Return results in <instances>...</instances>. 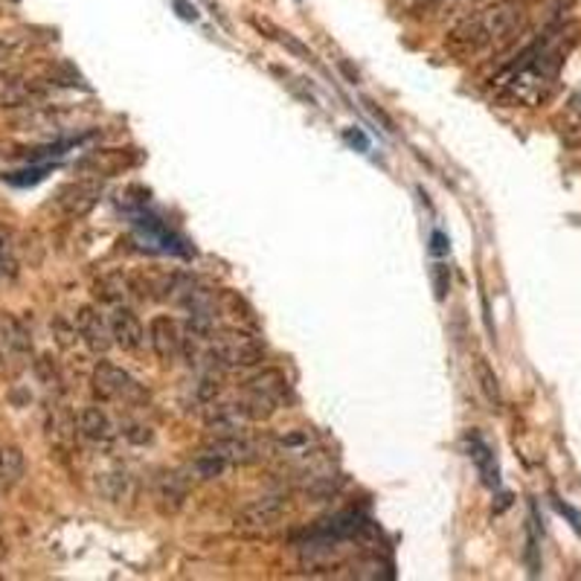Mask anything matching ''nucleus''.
<instances>
[{
  "label": "nucleus",
  "mask_w": 581,
  "mask_h": 581,
  "mask_svg": "<svg viewBox=\"0 0 581 581\" xmlns=\"http://www.w3.org/2000/svg\"><path fill=\"white\" fill-rule=\"evenodd\" d=\"M564 44L558 33L547 35L544 41H535L533 47L524 50L517 62L506 67L497 76V94L512 106H541L556 88L558 67L564 62Z\"/></svg>",
  "instance_id": "f257e3e1"
},
{
  "label": "nucleus",
  "mask_w": 581,
  "mask_h": 581,
  "mask_svg": "<svg viewBox=\"0 0 581 581\" xmlns=\"http://www.w3.org/2000/svg\"><path fill=\"white\" fill-rule=\"evenodd\" d=\"M526 24L524 0H489L485 7L474 9L448 33V44L462 56H474L483 50L501 47L515 39Z\"/></svg>",
  "instance_id": "f03ea898"
},
{
  "label": "nucleus",
  "mask_w": 581,
  "mask_h": 581,
  "mask_svg": "<svg viewBox=\"0 0 581 581\" xmlns=\"http://www.w3.org/2000/svg\"><path fill=\"white\" fill-rule=\"evenodd\" d=\"M210 361L221 370H256L265 361V343L244 326L212 331Z\"/></svg>",
  "instance_id": "7ed1b4c3"
},
{
  "label": "nucleus",
  "mask_w": 581,
  "mask_h": 581,
  "mask_svg": "<svg viewBox=\"0 0 581 581\" xmlns=\"http://www.w3.org/2000/svg\"><path fill=\"white\" fill-rule=\"evenodd\" d=\"M288 398H290L288 375H285L283 370L267 366V370L256 372L253 379H248L239 402H242L244 416H248V419L267 421L285 402H288Z\"/></svg>",
  "instance_id": "20e7f679"
},
{
  "label": "nucleus",
  "mask_w": 581,
  "mask_h": 581,
  "mask_svg": "<svg viewBox=\"0 0 581 581\" xmlns=\"http://www.w3.org/2000/svg\"><path fill=\"white\" fill-rule=\"evenodd\" d=\"M90 387L99 402H117V404H143L145 390L140 387V381L131 375L129 370H122L117 363L99 361L90 375Z\"/></svg>",
  "instance_id": "39448f33"
},
{
  "label": "nucleus",
  "mask_w": 581,
  "mask_h": 581,
  "mask_svg": "<svg viewBox=\"0 0 581 581\" xmlns=\"http://www.w3.org/2000/svg\"><path fill=\"white\" fill-rule=\"evenodd\" d=\"M285 515H288V503L283 497H259L235 512L233 529L244 538H265L283 524Z\"/></svg>",
  "instance_id": "423d86ee"
},
{
  "label": "nucleus",
  "mask_w": 581,
  "mask_h": 581,
  "mask_svg": "<svg viewBox=\"0 0 581 581\" xmlns=\"http://www.w3.org/2000/svg\"><path fill=\"white\" fill-rule=\"evenodd\" d=\"M184 326L172 315H157L149 320V343H152L154 355L161 358L163 363H175L184 355Z\"/></svg>",
  "instance_id": "0eeeda50"
},
{
  "label": "nucleus",
  "mask_w": 581,
  "mask_h": 581,
  "mask_svg": "<svg viewBox=\"0 0 581 581\" xmlns=\"http://www.w3.org/2000/svg\"><path fill=\"white\" fill-rule=\"evenodd\" d=\"M201 451L216 453L218 460H224L227 465H253V462L262 457L259 442H253V439H248V436H242V434L212 436L210 442L204 445Z\"/></svg>",
  "instance_id": "6e6552de"
},
{
  "label": "nucleus",
  "mask_w": 581,
  "mask_h": 581,
  "mask_svg": "<svg viewBox=\"0 0 581 581\" xmlns=\"http://www.w3.org/2000/svg\"><path fill=\"white\" fill-rule=\"evenodd\" d=\"M73 320H76V329H79V340L90 349V352L106 355L108 349L113 347L111 324H108V317L99 315L94 306H81Z\"/></svg>",
  "instance_id": "1a4fd4ad"
},
{
  "label": "nucleus",
  "mask_w": 581,
  "mask_h": 581,
  "mask_svg": "<svg viewBox=\"0 0 581 581\" xmlns=\"http://www.w3.org/2000/svg\"><path fill=\"white\" fill-rule=\"evenodd\" d=\"M76 428H79L81 439L99 445V448H111L120 436V428L113 425V419L108 416L99 404H88L76 413Z\"/></svg>",
  "instance_id": "9d476101"
},
{
  "label": "nucleus",
  "mask_w": 581,
  "mask_h": 581,
  "mask_svg": "<svg viewBox=\"0 0 581 581\" xmlns=\"http://www.w3.org/2000/svg\"><path fill=\"white\" fill-rule=\"evenodd\" d=\"M99 195H102V184L99 180H73V184H67L56 195V204L67 218H81L97 207Z\"/></svg>",
  "instance_id": "9b49d317"
},
{
  "label": "nucleus",
  "mask_w": 581,
  "mask_h": 581,
  "mask_svg": "<svg viewBox=\"0 0 581 581\" xmlns=\"http://www.w3.org/2000/svg\"><path fill=\"white\" fill-rule=\"evenodd\" d=\"M108 324H111L113 335V347L125 349V352H138L145 343V329L140 324V317L134 315L131 306H111V315H108Z\"/></svg>",
  "instance_id": "f8f14e48"
},
{
  "label": "nucleus",
  "mask_w": 581,
  "mask_h": 581,
  "mask_svg": "<svg viewBox=\"0 0 581 581\" xmlns=\"http://www.w3.org/2000/svg\"><path fill=\"white\" fill-rule=\"evenodd\" d=\"M204 425L212 436L224 434H242L244 425H251V419L244 416L242 402H210L207 413H204Z\"/></svg>",
  "instance_id": "ddd939ff"
},
{
  "label": "nucleus",
  "mask_w": 581,
  "mask_h": 581,
  "mask_svg": "<svg viewBox=\"0 0 581 581\" xmlns=\"http://www.w3.org/2000/svg\"><path fill=\"white\" fill-rule=\"evenodd\" d=\"M97 492L111 506H129L138 497V480L125 469H111L97 474Z\"/></svg>",
  "instance_id": "4468645a"
},
{
  "label": "nucleus",
  "mask_w": 581,
  "mask_h": 581,
  "mask_svg": "<svg viewBox=\"0 0 581 581\" xmlns=\"http://www.w3.org/2000/svg\"><path fill=\"white\" fill-rule=\"evenodd\" d=\"M189 497V476L180 471H166V474L154 483V501L163 515H178Z\"/></svg>",
  "instance_id": "2eb2a0df"
},
{
  "label": "nucleus",
  "mask_w": 581,
  "mask_h": 581,
  "mask_svg": "<svg viewBox=\"0 0 581 581\" xmlns=\"http://www.w3.org/2000/svg\"><path fill=\"white\" fill-rule=\"evenodd\" d=\"M94 294H97L99 303L122 306V303H129L131 297H138V276L111 271V274L99 276L97 283H94Z\"/></svg>",
  "instance_id": "dca6fc26"
},
{
  "label": "nucleus",
  "mask_w": 581,
  "mask_h": 581,
  "mask_svg": "<svg viewBox=\"0 0 581 581\" xmlns=\"http://www.w3.org/2000/svg\"><path fill=\"white\" fill-rule=\"evenodd\" d=\"M41 97V88L24 76H0V106L24 108Z\"/></svg>",
  "instance_id": "f3484780"
},
{
  "label": "nucleus",
  "mask_w": 581,
  "mask_h": 581,
  "mask_svg": "<svg viewBox=\"0 0 581 581\" xmlns=\"http://www.w3.org/2000/svg\"><path fill=\"white\" fill-rule=\"evenodd\" d=\"M465 442H469V457L476 465V471H480V476H483V483L489 485V489H497L501 480H497V462H494L492 448L485 445V439L480 434H469L465 436Z\"/></svg>",
  "instance_id": "a211bd4d"
},
{
  "label": "nucleus",
  "mask_w": 581,
  "mask_h": 581,
  "mask_svg": "<svg viewBox=\"0 0 581 581\" xmlns=\"http://www.w3.org/2000/svg\"><path fill=\"white\" fill-rule=\"evenodd\" d=\"M26 474V460L21 448L15 445H3L0 448V489L9 492V489H15Z\"/></svg>",
  "instance_id": "6ab92c4d"
},
{
  "label": "nucleus",
  "mask_w": 581,
  "mask_h": 581,
  "mask_svg": "<svg viewBox=\"0 0 581 581\" xmlns=\"http://www.w3.org/2000/svg\"><path fill=\"white\" fill-rule=\"evenodd\" d=\"M0 343L9 349V355H26L30 352V331L12 315L0 317Z\"/></svg>",
  "instance_id": "aec40b11"
},
{
  "label": "nucleus",
  "mask_w": 581,
  "mask_h": 581,
  "mask_svg": "<svg viewBox=\"0 0 581 581\" xmlns=\"http://www.w3.org/2000/svg\"><path fill=\"white\" fill-rule=\"evenodd\" d=\"M47 436L53 439V445L58 448H70L76 442V436H79V428H76V419H73L70 413H65L62 407H53L47 413Z\"/></svg>",
  "instance_id": "412c9836"
},
{
  "label": "nucleus",
  "mask_w": 581,
  "mask_h": 581,
  "mask_svg": "<svg viewBox=\"0 0 581 581\" xmlns=\"http://www.w3.org/2000/svg\"><path fill=\"white\" fill-rule=\"evenodd\" d=\"M218 308L233 320V326H244V329H253V326H256L253 308L248 306V299L239 297L235 290H221V294H218Z\"/></svg>",
  "instance_id": "4be33fe9"
},
{
  "label": "nucleus",
  "mask_w": 581,
  "mask_h": 581,
  "mask_svg": "<svg viewBox=\"0 0 581 581\" xmlns=\"http://www.w3.org/2000/svg\"><path fill=\"white\" fill-rule=\"evenodd\" d=\"M474 375H476V384H480V390H483L485 402L492 404L494 410H501L503 407L501 381H497V375H494L492 366L485 363V358H476L474 361Z\"/></svg>",
  "instance_id": "5701e85b"
},
{
  "label": "nucleus",
  "mask_w": 581,
  "mask_h": 581,
  "mask_svg": "<svg viewBox=\"0 0 581 581\" xmlns=\"http://www.w3.org/2000/svg\"><path fill=\"white\" fill-rule=\"evenodd\" d=\"M227 469H230V465H227L224 460H218L216 453L201 451L193 460V465H189V474H195L198 480H218V476L224 474Z\"/></svg>",
  "instance_id": "b1692460"
},
{
  "label": "nucleus",
  "mask_w": 581,
  "mask_h": 581,
  "mask_svg": "<svg viewBox=\"0 0 581 581\" xmlns=\"http://www.w3.org/2000/svg\"><path fill=\"white\" fill-rule=\"evenodd\" d=\"M24 131H35V134H50V131H56L58 120L56 113L47 111V108H33V111H26L18 122Z\"/></svg>",
  "instance_id": "393cba45"
},
{
  "label": "nucleus",
  "mask_w": 581,
  "mask_h": 581,
  "mask_svg": "<svg viewBox=\"0 0 581 581\" xmlns=\"http://www.w3.org/2000/svg\"><path fill=\"white\" fill-rule=\"evenodd\" d=\"M253 26H259L262 33H271V39H276L279 44H283V47H288L290 53H294V56L306 58V62H315V56H311V50L303 47V44H299V41L294 39L290 33H283V30H276L274 24H267V21H259V18H253Z\"/></svg>",
  "instance_id": "a878e982"
},
{
  "label": "nucleus",
  "mask_w": 581,
  "mask_h": 581,
  "mask_svg": "<svg viewBox=\"0 0 581 581\" xmlns=\"http://www.w3.org/2000/svg\"><path fill=\"white\" fill-rule=\"evenodd\" d=\"M221 384H224V379H221V366H212V370H207L201 375V379H198V387H195V396L201 398L204 404H210V402H216L218 398V393H221Z\"/></svg>",
  "instance_id": "bb28decb"
},
{
  "label": "nucleus",
  "mask_w": 581,
  "mask_h": 581,
  "mask_svg": "<svg viewBox=\"0 0 581 581\" xmlns=\"http://www.w3.org/2000/svg\"><path fill=\"white\" fill-rule=\"evenodd\" d=\"M120 434L129 439L131 445H149L154 439L152 428L140 419H122L120 421Z\"/></svg>",
  "instance_id": "cd10ccee"
},
{
  "label": "nucleus",
  "mask_w": 581,
  "mask_h": 581,
  "mask_svg": "<svg viewBox=\"0 0 581 581\" xmlns=\"http://www.w3.org/2000/svg\"><path fill=\"white\" fill-rule=\"evenodd\" d=\"M53 335H56L58 347H62V349L76 347V340H79V329H76V320H67V317H56V324H53Z\"/></svg>",
  "instance_id": "c85d7f7f"
},
{
  "label": "nucleus",
  "mask_w": 581,
  "mask_h": 581,
  "mask_svg": "<svg viewBox=\"0 0 581 581\" xmlns=\"http://www.w3.org/2000/svg\"><path fill=\"white\" fill-rule=\"evenodd\" d=\"M15 274H18L15 256H12V251H9L7 239L0 235V283H3V279H12Z\"/></svg>",
  "instance_id": "c756f323"
},
{
  "label": "nucleus",
  "mask_w": 581,
  "mask_h": 581,
  "mask_svg": "<svg viewBox=\"0 0 581 581\" xmlns=\"http://www.w3.org/2000/svg\"><path fill=\"white\" fill-rule=\"evenodd\" d=\"M451 7V0H398V7L407 12V15H419V12H428V9H436V7Z\"/></svg>",
  "instance_id": "7c9ffc66"
},
{
  "label": "nucleus",
  "mask_w": 581,
  "mask_h": 581,
  "mask_svg": "<svg viewBox=\"0 0 581 581\" xmlns=\"http://www.w3.org/2000/svg\"><path fill=\"white\" fill-rule=\"evenodd\" d=\"M175 9H178L180 18H186V21H195V18H198V12H195V7H189L186 0H175Z\"/></svg>",
  "instance_id": "2f4dec72"
},
{
  "label": "nucleus",
  "mask_w": 581,
  "mask_h": 581,
  "mask_svg": "<svg viewBox=\"0 0 581 581\" xmlns=\"http://www.w3.org/2000/svg\"><path fill=\"white\" fill-rule=\"evenodd\" d=\"M570 120H573L575 125H581V90L573 97V102H570Z\"/></svg>",
  "instance_id": "473e14b6"
},
{
  "label": "nucleus",
  "mask_w": 581,
  "mask_h": 581,
  "mask_svg": "<svg viewBox=\"0 0 581 581\" xmlns=\"http://www.w3.org/2000/svg\"><path fill=\"white\" fill-rule=\"evenodd\" d=\"M556 506H558V512H561V515H567V517H570V520H573V524H575V529H579V533H581V517L575 515L573 508H570V506H564V503H561V501H556Z\"/></svg>",
  "instance_id": "72a5a7b5"
},
{
  "label": "nucleus",
  "mask_w": 581,
  "mask_h": 581,
  "mask_svg": "<svg viewBox=\"0 0 581 581\" xmlns=\"http://www.w3.org/2000/svg\"><path fill=\"white\" fill-rule=\"evenodd\" d=\"M9 56H12V44H9V41H0V65H3Z\"/></svg>",
  "instance_id": "f704fd0d"
},
{
  "label": "nucleus",
  "mask_w": 581,
  "mask_h": 581,
  "mask_svg": "<svg viewBox=\"0 0 581 581\" xmlns=\"http://www.w3.org/2000/svg\"><path fill=\"white\" fill-rule=\"evenodd\" d=\"M347 138L352 140V143H358V145H361V149H366V138H363V134H358V131H349Z\"/></svg>",
  "instance_id": "c9c22d12"
},
{
  "label": "nucleus",
  "mask_w": 581,
  "mask_h": 581,
  "mask_svg": "<svg viewBox=\"0 0 581 581\" xmlns=\"http://www.w3.org/2000/svg\"><path fill=\"white\" fill-rule=\"evenodd\" d=\"M7 355H9V349L3 347V343H0V366H3V361H7Z\"/></svg>",
  "instance_id": "e433bc0d"
}]
</instances>
